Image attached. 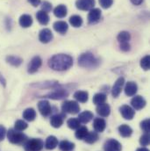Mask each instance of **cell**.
<instances>
[{"mask_svg": "<svg viewBox=\"0 0 150 151\" xmlns=\"http://www.w3.org/2000/svg\"><path fill=\"white\" fill-rule=\"evenodd\" d=\"M131 2H132V4H133L134 5H140L142 2H143V0H130Z\"/></svg>", "mask_w": 150, "mask_h": 151, "instance_id": "obj_46", "label": "cell"}, {"mask_svg": "<svg viewBox=\"0 0 150 151\" xmlns=\"http://www.w3.org/2000/svg\"><path fill=\"white\" fill-rule=\"evenodd\" d=\"M36 19H37L38 21H39V23L40 25H43V26L47 25L48 22H49V19H50L48 14L47 12L41 11V10L37 12V13H36Z\"/></svg>", "mask_w": 150, "mask_h": 151, "instance_id": "obj_24", "label": "cell"}, {"mask_svg": "<svg viewBox=\"0 0 150 151\" xmlns=\"http://www.w3.org/2000/svg\"><path fill=\"white\" fill-rule=\"evenodd\" d=\"M69 96V92L63 89H56L54 91L47 94L45 97L47 99H55V100H60V99H63L65 98H67Z\"/></svg>", "mask_w": 150, "mask_h": 151, "instance_id": "obj_6", "label": "cell"}, {"mask_svg": "<svg viewBox=\"0 0 150 151\" xmlns=\"http://www.w3.org/2000/svg\"><path fill=\"white\" fill-rule=\"evenodd\" d=\"M53 27H54V29L55 30V32H57L61 35L66 34L69 29L68 24L65 21H56L54 23Z\"/></svg>", "mask_w": 150, "mask_h": 151, "instance_id": "obj_20", "label": "cell"}, {"mask_svg": "<svg viewBox=\"0 0 150 151\" xmlns=\"http://www.w3.org/2000/svg\"><path fill=\"white\" fill-rule=\"evenodd\" d=\"M124 83H125L124 77H119L117 79V81L115 82V83L113 85V90H112V94L114 98H118L119 96V94L121 93L122 87H123Z\"/></svg>", "mask_w": 150, "mask_h": 151, "instance_id": "obj_15", "label": "cell"}, {"mask_svg": "<svg viewBox=\"0 0 150 151\" xmlns=\"http://www.w3.org/2000/svg\"><path fill=\"white\" fill-rule=\"evenodd\" d=\"M68 10L67 7L64 4H59L58 6H56L54 9V14L55 17L59 18V19H62L67 15Z\"/></svg>", "mask_w": 150, "mask_h": 151, "instance_id": "obj_25", "label": "cell"}, {"mask_svg": "<svg viewBox=\"0 0 150 151\" xmlns=\"http://www.w3.org/2000/svg\"><path fill=\"white\" fill-rule=\"evenodd\" d=\"M93 113L90 111H84L83 113H81L78 116V120L80 121V123L83 124H86L89 123L92 119H93Z\"/></svg>", "mask_w": 150, "mask_h": 151, "instance_id": "obj_26", "label": "cell"}, {"mask_svg": "<svg viewBox=\"0 0 150 151\" xmlns=\"http://www.w3.org/2000/svg\"><path fill=\"white\" fill-rule=\"evenodd\" d=\"M79 66L86 69H93L98 66L99 60L95 57V55L90 52H86L82 54L78 58Z\"/></svg>", "mask_w": 150, "mask_h": 151, "instance_id": "obj_2", "label": "cell"}, {"mask_svg": "<svg viewBox=\"0 0 150 151\" xmlns=\"http://www.w3.org/2000/svg\"><path fill=\"white\" fill-rule=\"evenodd\" d=\"M0 83H1V84H3L4 86H5V84H6V80L4 79V77L1 75V74H0Z\"/></svg>", "mask_w": 150, "mask_h": 151, "instance_id": "obj_47", "label": "cell"}, {"mask_svg": "<svg viewBox=\"0 0 150 151\" xmlns=\"http://www.w3.org/2000/svg\"><path fill=\"white\" fill-rule=\"evenodd\" d=\"M104 150L105 151H121L122 145L119 142L115 139H109L104 144Z\"/></svg>", "mask_w": 150, "mask_h": 151, "instance_id": "obj_7", "label": "cell"}, {"mask_svg": "<svg viewBox=\"0 0 150 151\" xmlns=\"http://www.w3.org/2000/svg\"><path fill=\"white\" fill-rule=\"evenodd\" d=\"M7 138L12 144H22L27 140V137L23 133L16 131L15 129H9L7 132Z\"/></svg>", "mask_w": 150, "mask_h": 151, "instance_id": "obj_3", "label": "cell"}, {"mask_svg": "<svg viewBox=\"0 0 150 151\" xmlns=\"http://www.w3.org/2000/svg\"><path fill=\"white\" fill-rule=\"evenodd\" d=\"M59 142H58V139L54 136V135H50L47 138L46 142H45V148L48 150H55L57 146H58Z\"/></svg>", "mask_w": 150, "mask_h": 151, "instance_id": "obj_21", "label": "cell"}, {"mask_svg": "<svg viewBox=\"0 0 150 151\" xmlns=\"http://www.w3.org/2000/svg\"><path fill=\"white\" fill-rule=\"evenodd\" d=\"M70 23L74 27H80L83 25V19L79 15H73L70 18Z\"/></svg>", "mask_w": 150, "mask_h": 151, "instance_id": "obj_34", "label": "cell"}, {"mask_svg": "<svg viewBox=\"0 0 150 151\" xmlns=\"http://www.w3.org/2000/svg\"><path fill=\"white\" fill-rule=\"evenodd\" d=\"M74 98L80 103H86L89 99V93L85 91H77L74 94Z\"/></svg>", "mask_w": 150, "mask_h": 151, "instance_id": "obj_27", "label": "cell"}, {"mask_svg": "<svg viewBox=\"0 0 150 151\" xmlns=\"http://www.w3.org/2000/svg\"><path fill=\"white\" fill-rule=\"evenodd\" d=\"M106 127V122L102 118H96L93 121V128L97 133H102Z\"/></svg>", "mask_w": 150, "mask_h": 151, "instance_id": "obj_16", "label": "cell"}, {"mask_svg": "<svg viewBox=\"0 0 150 151\" xmlns=\"http://www.w3.org/2000/svg\"><path fill=\"white\" fill-rule=\"evenodd\" d=\"M53 34L50 29L44 28L39 34V40L41 43H48L53 40Z\"/></svg>", "mask_w": 150, "mask_h": 151, "instance_id": "obj_14", "label": "cell"}, {"mask_svg": "<svg viewBox=\"0 0 150 151\" xmlns=\"http://www.w3.org/2000/svg\"><path fill=\"white\" fill-rule=\"evenodd\" d=\"M101 19V10L98 8H93L90 10L88 14V22L90 25L98 23Z\"/></svg>", "mask_w": 150, "mask_h": 151, "instance_id": "obj_10", "label": "cell"}, {"mask_svg": "<svg viewBox=\"0 0 150 151\" xmlns=\"http://www.w3.org/2000/svg\"><path fill=\"white\" fill-rule=\"evenodd\" d=\"M98 140V134L97 132H89L84 138V141L89 144H93Z\"/></svg>", "mask_w": 150, "mask_h": 151, "instance_id": "obj_33", "label": "cell"}, {"mask_svg": "<svg viewBox=\"0 0 150 151\" xmlns=\"http://www.w3.org/2000/svg\"><path fill=\"white\" fill-rule=\"evenodd\" d=\"M38 108L43 117H48L52 113V107L47 100H40L38 103Z\"/></svg>", "mask_w": 150, "mask_h": 151, "instance_id": "obj_8", "label": "cell"}, {"mask_svg": "<svg viewBox=\"0 0 150 151\" xmlns=\"http://www.w3.org/2000/svg\"><path fill=\"white\" fill-rule=\"evenodd\" d=\"M27 127H28L27 123L22 119H18L14 124V129L19 132H22V131L26 130L27 128Z\"/></svg>", "mask_w": 150, "mask_h": 151, "instance_id": "obj_35", "label": "cell"}, {"mask_svg": "<svg viewBox=\"0 0 150 151\" xmlns=\"http://www.w3.org/2000/svg\"><path fill=\"white\" fill-rule=\"evenodd\" d=\"M41 64H42L41 58L39 56H34L31 60L30 63L28 64V73H30V74L35 73L40 68Z\"/></svg>", "mask_w": 150, "mask_h": 151, "instance_id": "obj_12", "label": "cell"}, {"mask_svg": "<svg viewBox=\"0 0 150 151\" xmlns=\"http://www.w3.org/2000/svg\"><path fill=\"white\" fill-rule=\"evenodd\" d=\"M95 0H76L75 6L81 11H90L94 8Z\"/></svg>", "mask_w": 150, "mask_h": 151, "instance_id": "obj_9", "label": "cell"}, {"mask_svg": "<svg viewBox=\"0 0 150 151\" xmlns=\"http://www.w3.org/2000/svg\"><path fill=\"white\" fill-rule=\"evenodd\" d=\"M149 61L150 58L149 55H146V56H144L141 59V68L144 70H149Z\"/></svg>", "mask_w": 150, "mask_h": 151, "instance_id": "obj_38", "label": "cell"}, {"mask_svg": "<svg viewBox=\"0 0 150 151\" xmlns=\"http://www.w3.org/2000/svg\"><path fill=\"white\" fill-rule=\"evenodd\" d=\"M28 2L32 4V5L34 6H38L40 3V0H28Z\"/></svg>", "mask_w": 150, "mask_h": 151, "instance_id": "obj_45", "label": "cell"}, {"mask_svg": "<svg viewBox=\"0 0 150 151\" xmlns=\"http://www.w3.org/2000/svg\"><path fill=\"white\" fill-rule=\"evenodd\" d=\"M62 110L64 113L76 114L80 112V106H79V104L75 101L67 100V101H64L62 103Z\"/></svg>", "mask_w": 150, "mask_h": 151, "instance_id": "obj_5", "label": "cell"}, {"mask_svg": "<svg viewBox=\"0 0 150 151\" xmlns=\"http://www.w3.org/2000/svg\"><path fill=\"white\" fill-rule=\"evenodd\" d=\"M149 142H150V136L149 133H145V134H144L140 138V143H141V146H143V147L148 146V145L149 144Z\"/></svg>", "mask_w": 150, "mask_h": 151, "instance_id": "obj_39", "label": "cell"}, {"mask_svg": "<svg viewBox=\"0 0 150 151\" xmlns=\"http://www.w3.org/2000/svg\"><path fill=\"white\" fill-rule=\"evenodd\" d=\"M64 121V115L63 114H55L50 118V124L55 128H59L62 127Z\"/></svg>", "mask_w": 150, "mask_h": 151, "instance_id": "obj_18", "label": "cell"}, {"mask_svg": "<svg viewBox=\"0 0 150 151\" xmlns=\"http://www.w3.org/2000/svg\"><path fill=\"white\" fill-rule=\"evenodd\" d=\"M88 133H89V131L86 127H80L76 129L75 136L78 140H84V138L86 137Z\"/></svg>", "mask_w": 150, "mask_h": 151, "instance_id": "obj_31", "label": "cell"}, {"mask_svg": "<svg viewBox=\"0 0 150 151\" xmlns=\"http://www.w3.org/2000/svg\"><path fill=\"white\" fill-rule=\"evenodd\" d=\"M120 49L124 52L129 51L130 50V45L128 42H124V43H120Z\"/></svg>", "mask_w": 150, "mask_h": 151, "instance_id": "obj_44", "label": "cell"}, {"mask_svg": "<svg viewBox=\"0 0 150 151\" xmlns=\"http://www.w3.org/2000/svg\"><path fill=\"white\" fill-rule=\"evenodd\" d=\"M147 102L145 99L141 96H135L131 100V106L135 110H141L145 107Z\"/></svg>", "mask_w": 150, "mask_h": 151, "instance_id": "obj_11", "label": "cell"}, {"mask_svg": "<svg viewBox=\"0 0 150 151\" xmlns=\"http://www.w3.org/2000/svg\"><path fill=\"white\" fill-rule=\"evenodd\" d=\"M117 39H118L119 43L128 42L130 40V39H131V35L128 32H126V31H122V32H120L118 35Z\"/></svg>", "mask_w": 150, "mask_h": 151, "instance_id": "obj_36", "label": "cell"}, {"mask_svg": "<svg viewBox=\"0 0 150 151\" xmlns=\"http://www.w3.org/2000/svg\"><path fill=\"white\" fill-rule=\"evenodd\" d=\"M52 10V4L47 2V1H45L41 4V11L45 12H49L50 11Z\"/></svg>", "mask_w": 150, "mask_h": 151, "instance_id": "obj_42", "label": "cell"}, {"mask_svg": "<svg viewBox=\"0 0 150 151\" xmlns=\"http://www.w3.org/2000/svg\"><path fill=\"white\" fill-rule=\"evenodd\" d=\"M118 132L119 134L124 137V138H128L132 135L133 134V129L131 128V127H129L126 124H123L121 126L118 127Z\"/></svg>", "mask_w": 150, "mask_h": 151, "instance_id": "obj_23", "label": "cell"}, {"mask_svg": "<svg viewBox=\"0 0 150 151\" xmlns=\"http://www.w3.org/2000/svg\"><path fill=\"white\" fill-rule=\"evenodd\" d=\"M119 111L120 113L122 115V117L125 119H127V120H131L133 119V118L134 117V110L129 106H126V105H124L122 106L120 108H119Z\"/></svg>", "mask_w": 150, "mask_h": 151, "instance_id": "obj_13", "label": "cell"}, {"mask_svg": "<svg viewBox=\"0 0 150 151\" xmlns=\"http://www.w3.org/2000/svg\"><path fill=\"white\" fill-rule=\"evenodd\" d=\"M97 113L100 116V117H108L111 113V107L108 104L104 103L101 105H98L96 108Z\"/></svg>", "mask_w": 150, "mask_h": 151, "instance_id": "obj_17", "label": "cell"}, {"mask_svg": "<svg viewBox=\"0 0 150 151\" xmlns=\"http://www.w3.org/2000/svg\"><path fill=\"white\" fill-rule=\"evenodd\" d=\"M138 91V86L134 82H128L125 86V93L128 97H133L136 94Z\"/></svg>", "mask_w": 150, "mask_h": 151, "instance_id": "obj_19", "label": "cell"}, {"mask_svg": "<svg viewBox=\"0 0 150 151\" xmlns=\"http://www.w3.org/2000/svg\"><path fill=\"white\" fill-rule=\"evenodd\" d=\"M149 125H150L149 119H144V120L141 123V128L145 133H149Z\"/></svg>", "mask_w": 150, "mask_h": 151, "instance_id": "obj_40", "label": "cell"}, {"mask_svg": "<svg viewBox=\"0 0 150 151\" xmlns=\"http://www.w3.org/2000/svg\"><path fill=\"white\" fill-rule=\"evenodd\" d=\"M73 65V58L65 54L55 55L48 60V66L56 71H64Z\"/></svg>", "mask_w": 150, "mask_h": 151, "instance_id": "obj_1", "label": "cell"}, {"mask_svg": "<svg viewBox=\"0 0 150 151\" xmlns=\"http://www.w3.org/2000/svg\"><path fill=\"white\" fill-rule=\"evenodd\" d=\"M44 147V142L40 139L27 140L24 144L26 151H40Z\"/></svg>", "mask_w": 150, "mask_h": 151, "instance_id": "obj_4", "label": "cell"}, {"mask_svg": "<svg viewBox=\"0 0 150 151\" xmlns=\"http://www.w3.org/2000/svg\"><path fill=\"white\" fill-rule=\"evenodd\" d=\"M59 149L62 151H72L75 149V143L64 140L59 143Z\"/></svg>", "mask_w": 150, "mask_h": 151, "instance_id": "obj_28", "label": "cell"}, {"mask_svg": "<svg viewBox=\"0 0 150 151\" xmlns=\"http://www.w3.org/2000/svg\"><path fill=\"white\" fill-rule=\"evenodd\" d=\"M6 62L9 64H11V65H12L14 67H19V66L21 65L23 60L20 57L15 56V55H9V56L6 57Z\"/></svg>", "mask_w": 150, "mask_h": 151, "instance_id": "obj_30", "label": "cell"}, {"mask_svg": "<svg viewBox=\"0 0 150 151\" xmlns=\"http://www.w3.org/2000/svg\"><path fill=\"white\" fill-rule=\"evenodd\" d=\"M99 4L102 8L108 9L113 5V0H99Z\"/></svg>", "mask_w": 150, "mask_h": 151, "instance_id": "obj_41", "label": "cell"}, {"mask_svg": "<svg viewBox=\"0 0 150 151\" xmlns=\"http://www.w3.org/2000/svg\"><path fill=\"white\" fill-rule=\"evenodd\" d=\"M80 124L81 123L78 120V119H75V118H71V119H68V121H67V125L70 129H75L76 130L78 127H81Z\"/></svg>", "mask_w": 150, "mask_h": 151, "instance_id": "obj_37", "label": "cell"}, {"mask_svg": "<svg viewBox=\"0 0 150 151\" xmlns=\"http://www.w3.org/2000/svg\"><path fill=\"white\" fill-rule=\"evenodd\" d=\"M136 151H149L147 148H145V147H142V148H139V149H137V150Z\"/></svg>", "mask_w": 150, "mask_h": 151, "instance_id": "obj_48", "label": "cell"}, {"mask_svg": "<svg viewBox=\"0 0 150 151\" xmlns=\"http://www.w3.org/2000/svg\"><path fill=\"white\" fill-rule=\"evenodd\" d=\"M6 135V129L4 126L0 125V142H2Z\"/></svg>", "mask_w": 150, "mask_h": 151, "instance_id": "obj_43", "label": "cell"}, {"mask_svg": "<svg viewBox=\"0 0 150 151\" xmlns=\"http://www.w3.org/2000/svg\"><path fill=\"white\" fill-rule=\"evenodd\" d=\"M19 23V25L22 27L27 28V27L32 26V24H33V18L30 15H28V14H23V15L20 16Z\"/></svg>", "mask_w": 150, "mask_h": 151, "instance_id": "obj_22", "label": "cell"}, {"mask_svg": "<svg viewBox=\"0 0 150 151\" xmlns=\"http://www.w3.org/2000/svg\"><path fill=\"white\" fill-rule=\"evenodd\" d=\"M23 118L24 119L27 121H34L36 118V112L33 108H27L23 113Z\"/></svg>", "mask_w": 150, "mask_h": 151, "instance_id": "obj_29", "label": "cell"}, {"mask_svg": "<svg viewBox=\"0 0 150 151\" xmlns=\"http://www.w3.org/2000/svg\"><path fill=\"white\" fill-rule=\"evenodd\" d=\"M106 99H107V97L105 93H97L93 97V103L95 105L98 106V105L106 103Z\"/></svg>", "mask_w": 150, "mask_h": 151, "instance_id": "obj_32", "label": "cell"}]
</instances>
